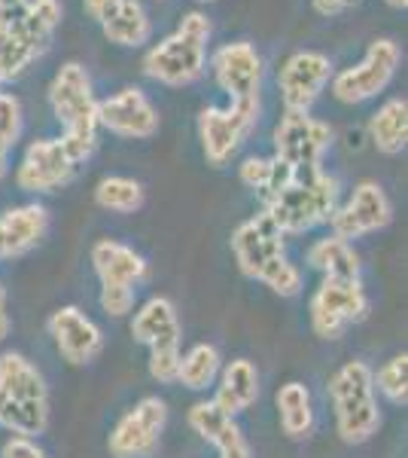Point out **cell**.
Wrapping results in <instances>:
<instances>
[{
    "label": "cell",
    "instance_id": "9a60e30c",
    "mask_svg": "<svg viewBox=\"0 0 408 458\" xmlns=\"http://www.w3.org/2000/svg\"><path fill=\"white\" fill-rule=\"evenodd\" d=\"M46 330H49L52 343H55L58 354H62L71 367L92 364L104 352V330L77 306L55 309L46 321Z\"/></svg>",
    "mask_w": 408,
    "mask_h": 458
},
{
    "label": "cell",
    "instance_id": "ffe728a7",
    "mask_svg": "<svg viewBox=\"0 0 408 458\" xmlns=\"http://www.w3.org/2000/svg\"><path fill=\"white\" fill-rule=\"evenodd\" d=\"M92 269L101 287H125L135 291V284L150 276V266L135 248L122 245L116 239H101L92 245Z\"/></svg>",
    "mask_w": 408,
    "mask_h": 458
},
{
    "label": "cell",
    "instance_id": "2e32d148",
    "mask_svg": "<svg viewBox=\"0 0 408 458\" xmlns=\"http://www.w3.org/2000/svg\"><path fill=\"white\" fill-rule=\"evenodd\" d=\"M98 125H104V129L120 138L150 141L159 131V114H155L153 101L140 89L129 86L122 92L98 101Z\"/></svg>",
    "mask_w": 408,
    "mask_h": 458
},
{
    "label": "cell",
    "instance_id": "f546056e",
    "mask_svg": "<svg viewBox=\"0 0 408 458\" xmlns=\"http://www.w3.org/2000/svg\"><path fill=\"white\" fill-rule=\"evenodd\" d=\"M40 55L10 21H0V83L16 80L28 71V64Z\"/></svg>",
    "mask_w": 408,
    "mask_h": 458
},
{
    "label": "cell",
    "instance_id": "9c48e42d",
    "mask_svg": "<svg viewBox=\"0 0 408 458\" xmlns=\"http://www.w3.org/2000/svg\"><path fill=\"white\" fill-rule=\"evenodd\" d=\"M168 425V406L162 397H140L129 412H122L107 437L113 458H153L159 453L162 431Z\"/></svg>",
    "mask_w": 408,
    "mask_h": 458
},
{
    "label": "cell",
    "instance_id": "7bdbcfd3",
    "mask_svg": "<svg viewBox=\"0 0 408 458\" xmlns=\"http://www.w3.org/2000/svg\"><path fill=\"white\" fill-rule=\"evenodd\" d=\"M198 4H213V0H198Z\"/></svg>",
    "mask_w": 408,
    "mask_h": 458
},
{
    "label": "cell",
    "instance_id": "1f68e13d",
    "mask_svg": "<svg viewBox=\"0 0 408 458\" xmlns=\"http://www.w3.org/2000/svg\"><path fill=\"white\" fill-rule=\"evenodd\" d=\"M180 345H155L150 349V376L162 386H174L180 370Z\"/></svg>",
    "mask_w": 408,
    "mask_h": 458
},
{
    "label": "cell",
    "instance_id": "83f0119b",
    "mask_svg": "<svg viewBox=\"0 0 408 458\" xmlns=\"http://www.w3.org/2000/svg\"><path fill=\"white\" fill-rule=\"evenodd\" d=\"M220 370H222V358H220L217 345L198 343V345H192L187 354H180L177 382L189 391H207L213 382H217Z\"/></svg>",
    "mask_w": 408,
    "mask_h": 458
},
{
    "label": "cell",
    "instance_id": "44dd1931",
    "mask_svg": "<svg viewBox=\"0 0 408 458\" xmlns=\"http://www.w3.org/2000/svg\"><path fill=\"white\" fill-rule=\"evenodd\" d=\"M217 394L211 397L226 416H241L250 406L259 401V370L254 360L247 358H235L217 376Z\"/></svg>",
    "mask_w": 408,
    "mask_h": 458
},
{
    "label": "cell",
    "instance_id": "5bb4252c",
    "mask_svg": "<svg viewBox=\"0 0 408 458\" xmlns=\"http://www.w3.org/2000/svg\"><path fill=\"white\" fill-rule=\"evenodd\" d=\"M329 77H332V62L323 53H314V49L293 53L278 73L284 110H302V114H308L311 105L321 98V92L329 83Z\"/></svg>",
    "mask_w": 408,
    "mask_h": 458
},
{
    "label": "cell",
    "instance_id": "f35d334b",
    "mask_svg": "<svg viewBox=\"0 0 408 458\" xmlns=\"http://www.w3.org/2000/svg\"><path fill=\"white\" fill-rule=\"evenodd\" d=\"M10 330H12V321H10V312H6V291H4V284H0V343L10 336Z\"/></svg>",
    "mask_w": 408,
    "mask_h": 458
},
{
    "label": "cell",
    "instance_id": "d6a6232c",
    "mask_svg": "<svg viewBox=\"0 0 408 458\" xmlns=\"http://www.w3.org/2000/svg\"><path fill=\"white\" fill-rule=\"evenodd\" d=\"M21 135V105L16 95L0 92V141L12 147Z\"/></svg>",
    "mask_w": 408,
    "mask_h": 458
},
{
    "label": "cell",
    "instance_id": "8d00e7d4",
    "mask_svg": "<svg viewBox=\"0 0 408 458\" xmlns=\"http://www.w3.org/2000/svg\"><path fill=\"white\" fill-rule=\"evenodd\" d=\"M83 6L95 21H107L110 13L120 6V0H83Z\"/></svg>",
    "mask_w": 408,
    "mask_h": 458
},
{
    "label": "cell",
    "instance_id": "8992f818",
    "mask_svg": "<svg viewBox=\"0 0 408 458\" xmlns=\"http://www.w3.org/2000/svg\"><path fill=\"white\" fill-rule=\"evenodd\" d=\"M0 394L12 403L28 428V437H40L49 428V386L43 373L19 352L0 354Z\"/></svg>",
    "mask_w": 408,
    "mask_h": 458
},
{
    "label": "cell",
    "instance_id": "5b68a950",
    "mask_svg": "<svg viewBox=\"0 0 408 458\" xmlns=\"http://www.w3.org/2000/svg\"><path fill=\"white\" fill-rule=\"evenodd\" d=\"M211 21L202 13H187L177 31L144 55V73L162 86H189L204 73Z\"/></svg>",
    "mask_w": 408,
    "mask_h": 458
},
{
    "label": "cell",
    "instance_id": "ab89813d",
    "mask_svg": "<svg viewBox=\"0 0 408 458\" xmlns=\"http://www.w3.org/2000/svg\"><path fill=\"white\" fill-rule=\"evenodd\" d=\"M28 0H0V21H10Z\"/></svg>",
    "mask_w": 408,
    "mask_h": 458
},
{
    "label": "cell",
    "instance_id": "d6986e66",
    "mask_svg": "<svg viewBox=\"0 0 408 458\" xmlns=\"http://www.w3.org/2000/svg\"><path fill=\"white\" fill-rule=\"evenodd\" d=\"M49 233V211L37 202L0 214V260H16L34 250Z\"/></svg>",
    "mask_w": 408,
    "mask_h": 458
},
{
    "label": "cell",
    "instance_id": "b9f144b4",
    "mask_svg": "<svg viewBox=\"0 0 408 458\" xmlns=\"http://www.w3.org/2000/svg\"><path fill=\"white\" fill-rule=\"evenodd\" d=\"M387 4L393 6V10H405V6H408V0H387Z\"/></svg>",
    "mask_w": 408,
    "mask_h": 458
},
{
    "label": "cell",
    "instance_id": "cb8c5ba5",
    "mask_svg": "<svg viewBox=\"0 0 408 458\" xmlns=\"http://www.w3.org/2000/svg\"><path fill=\"white\" fill-rule=\"evenodd\" d=\"M308 266L317 269L323 278H341V282H360V254L354 250L351 242L338 235H323L308 248Z\"/></svg>",
    "mask_w": 408,
    "mask_h": 458
},
{
    "label": "cell",
    "instance_id": "484cf974",
    "mask_svg": "<svg viewBox=\"0 0 408 458\" xmlns=\"http://www.w3.org/2000/svg\"><path fill=\"white\" fill-rule=\"evenodd\" d=\"M58 21H62V4L58 0H28L10 19V25L31 43L37 53H43L49 47L52 34H55Z\"/></svg>",
    "mask_w": 408,
    "mask_h": 458
},
{
    "label": "cell",
    "instance_id": "603a6c76",
    "mask_svg": "<svg viewBox=\"0 0 408 458\" xmlns=\"http://www.w3.org/2000/svg\"><path fill=\"white\" fill-rule=\"evenodd\" d=\"M274 406H278V422L280 431L289 440L302 443L314 437L317 428V410H314V397L305 382H284L274 394Z\"/></svg>",
    "mask_w": 408,
    "mask_h": 458
},
{
    "label": "cell",
    "instance_id": "7c38bea8",
    "mask_svg": "<svg viewBox=\"0 0 408 458\" xmlns=\"http://www.w3.org/2000/svg\"><path fill=\"white\" fill-rule=\"evenodd\" d=\"M390 220H393V205L387 193H384V187L375 181H362L354 187L351 199L336 208V214L329 217V226L332 235L354 242L362 239V235L378 233V229H387Z\"/></svg>",
    "mask_w": 408,
    "mask_h": 458
},
{
    "label": "cell",
    "instance_id": "e575fe53",
    "mask_svg": "<svg viewBox=\"0 0 408 458\" xmlns=\"http://www.w3.org/2000/svg\"><path fill=\"white\" fill-rule=\"evenodd\" d=\"M98 300L110 318H125L135 309V291H125V287H101Z\"/></svg>",
    "mask_w": 408,
    "mask_h": 458
},
{
    "label": "cell",
    "instance_id": "60d3db41",
    "mask_svg": "<svg viewBox=\"0 0 408 458\" xmlns=\"http://www.w3.org/2000/svg\"><path fill=\"white\" fill-rule=\"evenodd\" d=\"M10 150L12 147H6L4 141H0V177L6 174V168H10Z\"/></svg>",
    "mask_w": 408,
    "mask_h": 458
},
{
    "label": "cell",
    "instance_id": "ba28073f",
    "mask_svg": "<svg viewBox=\"0 0 408 458\" xmlns=\"http://www.w3.org/2000/svg\"><path fill=\"white\" fill-rule=\"evenodd\" d=\"M259 98L254 101H229V107H204L198 114V138H202L204 159L211 165H226L247 135L256 129Z\"/></svg>",
    "mask_w": 408,
    "mask_h": 458
},
{
    "label": "cell",
    "instance_id": "6da1fadb",
    "mask_svg": "<svg viewBox=\"0 0 408 458\" xmlns=\"http://www.w3.org/2000/svg\"><path fill=\"white\" fill-rule=\"evenodd\" d=\"M232 254L238 269L254 282H262L278 297H299L305 278L299 266L289 263L284 250V235L271 224L269 214L259 211L256 217L244 220L232 233Z\"/></svg>",
    "mask_w": 408,
    "mask_h": 458
},
{
    "label": "cell",
    "instance_id": "836d02e7",
    "mask_svg": "<svg viewBox=\"0 0 408 458\" xmlns=\"http://www.w3.org/2000/svg\"><path fill=\"white\" fill-rule=\"evenodd\" d=\"M241 183L244 187H250L254 193L262 196L265 190H269L271 177H274V159H262V157H250L241 162Z\"/></svg>",
    "mask_w": 408,
    "mask_h": 458
},
{
    "label": "cell",
    "instance_id": "ac0fdd59",
    "mask_svg": "<svg viewBox=\"0 0 408 458\" xmlns=\"http://www.w3.org/2000/svg\"><path fill=\"white\" fill-rule=\"evenodd\" d=\"M187 422L198 437L217 449L220 458H254V453H250V443H247V437H244L238 422H235L232 416H226V412H222L213 401L192 403Z\"/></svg>",
    "mask_w": 408,
    "mask_h": 458
},
{
    "label": "cell",
    "instance_id": "e0dca14e",
    "mask_svg": "<svg viewBox=\"0 0 408 458\" xmlns=\"http://www.w3.org/2000/svg\"><path fill=\"white\" fill-rule=\"evenodd\" d=\"M217 86L232 101H254L259 98V83H262V58L256 47L247 40L226 43L211 58Z\"/></svg>",
    "mask_w": 408,
    "mask_h": 458
},
{
    "label": "cell",
    "instance_id": "f1b7e54d",
    "mask_svg": "<svg viewBox=\"0 0 408 458\" xmlns=\"http://www.w3.org/2000/svg\"><path fill=\"white\" fill-rule=\"evenodd\" d=\"M144 187L135 181V177H122V174H110L98 181L95 187V202L104 211L113 214H135L144 208Z\"/></svg>",
    "mask_w": 408,
    "mask_h": 458
},
{
    "label": "cell",
    "instance_id": "4dcf8cb0",
    "mask_svg": "<svg viewBox=\"0 0 408 458\" xmlns=\"http://www.w3.org/2000/svg\"><path fill=\"white\" fill-rule=\"evenodd\" d=\"M375 391H381L393 406L408 403V354H393L390 360H384L381 370L372 373Z\"/></svg>",
    "mask_w": 408,
    "mask_h": 458
},
{
    "label": "cell",
    "instance_id": "277c9868",
    "mask_svg": "<svg viewBox=\"0 0 408 458\" xmlns=\"http://www.w3.org/2000/svg\"><path fill=\"white\" fill-rule=\"evenodd\" d=\"M372 367L354 358L341 364L329 379V401L336 416V434L351 446L369 443L381 428V410H378Z\"/></svg>",
    "mask_w": 408,
    "mask_h": 458
},
{
    "label": "cell",
    "instance_id": "30bf717a",
    "mask_svg": "<svg viewBox=\"0 0 408 458\" xmlns=\"http://www.w3.org/2000/svg\"><path fill=\"white\" fill-rule=\"evenodd\" d=\"M396 64H399V47L387 40V37H381V40L369 43L360 64L345 68L332 77V95H336L341 105H362V101L375 98V95H381L390 86Z\"/></svg>",
    "mask_w": 408,
    "mask_h": 458
},
{
    "label": "cell",
    "instance_id": "d4e9b609",
    "mask_svg": "<svg viewBox=\"0 0 408 458\" xmlns=\"http://www.w3.org/2000/svg\"><path fill=\"white\" fill-rule=\"evenodd\" d=\"M369 138L384 157H396L408 144V105L405 98H390L369 120Z\"/></svg>",
    "mask_w": 408,
    "mask_h": 458
},
{
    "label": "cell",
    "instance_id": "8fae6325",
    "mask_svg": "<svg viewBox=\"0 0 408 458\" xmlns=\"http://www.w3.org/2000/svg\"><path fill=\"white\" fill-rule=\"evenodd\" d=\"M329 144V123L314 120V116L302 114V110H284L278 129H274V159H280L289 168L321 165Z\"/></svg>",
    "mask_w": 408,
    "mask_h": 458
},
{
    "label": "cell",
    "instance_id": "4316f807",
    "mask_svg": "<svg viewBox=\"0 0 408 458\" xmlns=\"http://www.w3.org/2000/svg\"><path fill=\"white\" fill-rule=\"evenodd\" d=\"M104 37L116 47H144L153 34L150 16H146L140 0H120L107 21H101Z\"/></svg>",
    "mask_w": 408,
    "mask_h": 458
},
{
    "label": "cell",
    "instance_id": "7a4b0ae2",
    "mask_svg": "<svg viewBox=\"0 0 408 458\" xmlns=\"http://www.w3.org/2000/svg\"><path fill=\"white\" fill-rule=\"evenodd\" d=\"M338 208V181L323 172V165L293 168V177L280 190L262 199V214H269L280 235H302L308 229L329 224Z\"/></svg>",
    "mask_w": 408,
    "mask_h": 458
},
{
    "label": "cell",
    "instance_id": "52a82bcc",
    "mask_svg": "<svg viewBox=\"0 0 408 458\" xmlns=\"http://www.w3.org/2000/svg\"><path fill=\"white\" fill-rule=\"evenodd\" d=\"M369 293L362 282H341V278H323L317 291L311 293L308 312L311 330L321 339H341L347 327L369 318Z\"/></svg>",
    "mask_w": 408,
    "mask_h": 458
},
{
    "label": "cell",
    "instance_id": "4fadbf2b",
    "mask_svg": "<svg viewBox=\"0 0 408 458\" xmlns=\"http://www.w3.org/2000/svg\"><path fill=\"white\" fill-rule=\"evenodd\" d=\"M77 162L64 150L58 138H40V141L28 144L25 157L19 162L16 183L25 193H55L71 181L77 172Z\"/></svg>",
    "mask_w": 408,
    "mask_h": 458
},
{
    "label": "cell",
    "instance_id": "3957f363",
    "mask_svg": "<svg viewBox=\"0 0 408 458\" xmlns=\"http://www.w3.org/2000/svg\"><path fill=\"white\" fill-rule=\"evenodd\" d=\"M49 105L64 135L58 141L71 153V159L86 162L98 147V98L92 92V80L79 62H68L58 68L49 83Z\"/></svg>",
    "mask_w": 408,
    "mask_h": 458
},
{
    "label": "cell",
    "instance_id": "7402d4cb",
    "mask_svg": "<svg viewBox=\"0 0 408 458\" xmlns=\"http://www.w3.org/2000/svg\"><path fill=\"white\" fill-rule=\"evenodd\" d=\"M131 336L135 343L155 349V345H180L183 327L180 318H177L174 302L168 297H153L137 309L131 318Z\"/></svg>",
    "mask_w": 408,
    "mask_h": 458
},
{
    "label": "cell",
    "instance_id": "74e56055",
    "mask_svg": "<svg viewBox=\"0 0 408 458\" xmlns=\"http://www.w3.org/2000/svg\"><path fill=\"white\" fill-rule=\"evenodd\" d=\"M311 6H314V13H321V16H338L347 6H354V0H311Z\"/></svg>",
    "mask_w": 408,
    "mask_h": 458
},
{
    "label": "cell",
    "instance_id": "d590c367",
    "mask_svg": "<svg viewBox=\"0 0 408 458\" xmlns=\"http://www.w3.org/2000/svg\"><path fill=\"white\" fill-rule=\"evenodd\" d=\"M0 458H49L46 449L31 437H10L0 449Z\"/></svg>",
    "mask_w": 408,
    "mask_h": 458
}]
</instances>
